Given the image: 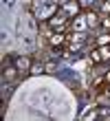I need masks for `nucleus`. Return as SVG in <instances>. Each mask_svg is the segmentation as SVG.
I'll list each match as a JSON object with an SVG mask.
<instances>
[{
  "mask_svg": "<svg viewBox=\"0 0 110 121\" xmlns=\"http://www.w3.org/2000/svg\"><path fill=\"white\" fill-rule=\"evenodd\" d=\"M11 62H13L11 57H4L2 60V79L4 82H13L18 77V73H20V70L16 68V64H11Z\"/></svg>",
  "mask_w": 110,
  "mask_h": 121,
  "instance_id": "nucleus-3",
  "label": "nucleus"
},
{
  "mask_svg": "<svg viewBox=\"0 0 110 121\" xmlns=\"http://www.w3.org/2000/svg\"><path fill=\"white\" fill-rule=\"evenodd\" d=\"M46 24H48V29L53 31V33H66V31L70 29V18L64 16L62 11H57L55 16H51L46 20Z\"/></svg>",
  "mask_w": 110,
  "mask_h": 121,
  "instance_id": "nucleus-1",
  "label": "nucleus"
},
{
  "mask_svg": "<svg viewBox=\"0 0 110 121\" xmlns=\"http://www.w3.org/2000/svg\"><path fill=\"white\" fill-rule=\"evenodd\" d=\"M106 97L110 99V82H108V86H106Z\"/></svg>",
  "mask_w": 110,
  "mask_h": 121,
  "instance_id": "nucleus-17",
  "label": "nucleus"
},
{
  "mask_svg": "<svg viewBox=\"0 0 110 121\" xmlns=\"http://www.w3.org/2000/svg\"><path fill=\"white\" fill-rule=\"evenodd\" d=\"M70 29H73V31H79V33H84V31L88 29V22H86V16H84V11L79 13L77 18H73V20H70Z\"/></svg>",
  "mask_w": 110,
  "mask_h": 121,
  "instance_id": "nucleus-8",
  "label": "nucleus"
},
{
  "mask_svg": "<svg viewBox=\"0 0 110 121\" xmlns=\"http://www.w3.org/2000/svg\"><path fill=\"white\" fill-rule=\"evenodd\" d=\"M55 68H57V62L55 60H48L46 64H44V73H55Z\"/></svg>",
  "mask_w": 110,
  "mask_h": 121,
  "instance_id": "nucleus-16",
  "label": "nucleus"
},
{
  "mask_svg": "<svg viewBox=\"0 0 110 121\" xmlns=\"http://www.w3.org/2000/svg\"><path fill=\"white\" fill-rule=\"evenodd\" d=\"M68 44V33H51L48 35V46L55 48V46H66Z\"/></svg>",
  "mask_w": 110,
  "mask_h": 121,
  "instance_id": "nucleus-7",
  "label": "nucleus"
},
{
  "mask_svg": "<svg viewBox=\"0 0 110 121\" xmlns=\"http://www.w3.org/2000/svg\"><path fill=\"white\" fill-rule=\"evenodd\" d=\"M108 44H110V33L95 35V46H108Z\"/></svg>",
  "mask_w": 110,
  "mask_h": 121,
  "instance_id": "nucleus-9",
  "label": "nucleus"
},
{
  "mask_svg": "<svg viewBox=\"0 0 110 121\" xmlns=\"http://www.w3.org/2000/svg\"><path fill=\"white\" fill-rule=\"evenodd\" d=\"M97 11L101 13V16H110V0H101L99 7H97Z\"/></svg>",
  "mask_w": 110,
  "mask_h": 121,
  "instance_id": "nucleus-12",
  "label": "nucleus"
},
{
  "mask_svg": "<svg viewBox=\"0 0 110 121\" xmlns=\"http://www.w3.org/2000/svg\"><path fill=\"white\" fill-rule=\"evenodd\" d=\"M92 119H99V106H92V108L84 115V121H92Z\"/></svg>",
  "mask_w": 110,
  "mask_h": 121,
  "instance_id": "nucleus-11",
  "label": "nucleus"
},
{
  "mask_svg": "<svg viewBox=\"0 0 110 121\" xmlns=\"http://www.w3.org/2000/svg\"><path fill=\"white\" fill-rule=\"evenodd\" d=\"M82 11H88V9H95V0H77Z\"/></svg>",
  "mask_w": 110,
  "mask_h": 121,
  "instance_id": "nucleus-15",
  "label": "nucleus"
},
{
  "mask_svg": "<svg viewBox=\"0 0 110 121\" xmlns=\"http://www.w3.org/2000/svg\"><path fill=\"white\" fill-rule=\"evenodd\" d=\"M97 48H99L101 60H104V62H110V44H108V46H97Z\"/></svg>",
  "mask_w": 110,
  "mask_h": 121,
  "instance_id": "nucleus-14",
  "label": "nucleus"
},
{
  "mask_svg": "<svg viewBox=\"0 0 110 121\" xmlns=\"http://www.w3.org/2000/svg\"><path fill=\"white\" fill-rule=\"evenodd\" d=\"M60 11L64 13V16H68V18L73 20V18H77L79 13H82V7H79L77 0H64V2L60 4Z\"/></svg>",
  "mask_w": 110,
  "mask_h": 121,
  "instance_id": "nucleus-2",
  "label": "nucleus"
},
{
  "mask_svg": "<svg viewBox=\"0 0 110 121\" xmlns=\"http://www.w3.org/2000/svg\"><path fill=\"white\" fill-rule=\"evenodd\" d=\"M40 73H44V64H42V62H33L29 75H40Z\"/></svg>",
  "mask_w": 110,
  "mask_h": 121,
  "instance_id": "nucleus-13",
  "label": "nucleus"
},
{
  "mask_svg": "<svg viewBox=\"0 0 110 121\" xmlns=\"http://www.w3.org/2000/svg\"><path fill=\"white\" fill-rule=\"evenodd\" d=\"M13 64H16V68L20 70L22 75H29V70H31V64H33V60L29 57V55H18V57H13Z\"/></svg>",
  "mask_w": 110,
  "mask_h": 121,
  "instance_id": "nucleus-5",
  "label": "nucleus"
},
{
  "mask_svg": "<svg viewBox=\"0 0 110 121\" xmlns=\"http://www.w3.org/2000/svg\"><path fill=\"white\" fill-rule=\"evenodd\" d=\"M51 2H55V4H62V2H64V0H51Z\"/></svg>",
  "mask_w": 110,
  "mask_h": 121,
  "instance_id": "nucleus-18",
  "label": "nucleus"
},
{
  "mask_svg": "<svg viewBox=\"0 0 110 121\" xmlns=\"http://www.w3.org/2000/svg\"><path fill=\"white\" fill-rule=\"evenodd\" d=\"M86 42H88V35L86 33H79V31L68 33V48H70V51H77V48L84 46Z\"/></svg>",
  "mask_w": 110,
  "mask_h": 121,
  "instance_id": "nucleus-4",
  "label": "nucleus"
},
{
  "mask_svg": "<svg viewBox=\"0 0 110 121\" xmlns=\"http://www.w3.org/2000/svg\"><path fill=\"white\" fill-rule=\"evenodd\" d=\"M84 16H86L88 29H95V31H97L99 29V22H101V13L97 9H88V11H84Z\"/></svg>",
  "mask_w": 110,
  "mask_h": 121,
  "instance_id": "nucleus-6",
  "label": "nucleus"
},
{
  "mask_svg": "<svg viewBox=\"0 0 110 121\" xmlns=\"http://www.w3.org/2000/svg\"><path fill=\"white\" fill-rule=\"evenodd\" d=\"M88 60H90L92 64H104V60H101V55H99V48L95 46L90 53H88Z\"/></svg>",
  "mask_w": 110,
  "mask_h": 121,
  "instance_id": "nucleus-10",
  "label": "nucleus"
}]
</instances>
